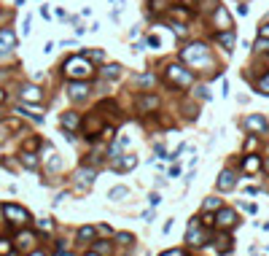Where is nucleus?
<instances>
[{"label":"nucleus","mask_w":269,"mask_h":256,"mask_svg":"<svg viewBox=\"0 0 269 256\" xmlns=\"http://www.w3.org/2000/svg\"><path fill=\"white\" fill-rule=\"evenodd\" d=\"M180 60L191 68H207L210 65V51H207V43H191L180 51Z\"/></svg>","instance_id":"f257e3e1"},{"label":"nucleus","mask_w":269,"mask_h":256,"mask_svg":"<svg viewBox=\"0 0 269 256\" xmlns=\"http://www.w3.org/2000/svg\"><path fill=\"white\" fill-rule=\"evenodd\" d=\"M91 62H89V57L84 54V57H70L68 62H65V70L62 73L68 76V78H73V81H87V78L91 76Z\"/></svg>","instance_id":"f03ea898"},{"label":"nucleus","mask_w":269,"mask_h":256,"mask_svg":"<svg viewBox=\"0 0 269 256\" xmlns=\"http://www.w3.org/2000/svg\"><path fill=\"white\" fill-rule=\"evenodd\" d=\"M165 76H167V81L175 84L178 89H186V87H191V84H194V73H191V70H186L183 65H167Z\"/></svg>","instance_id":"7ed1b4c3"},{"label":"nucleus","mask_w":269,"mask_h":256,"mask_svg":"<svg viewBox=\"0 0 269 256\" xmlns=\"http://www.w3.org/2000/svg\"><path fill=\"white\" fill-rule=\"evenodd\" d=\"M207 240V227L202 229V219H191L188 224V232H186V243L191 248H202V243Z\"/></svg>","instance_id":"20e7f679"},{"label":"nucleus","mask_w":269,"mask_h":256,"mask_svg":"<svg viewBox=\"0 0 269 256\" xmlns=\"http://www.w3.org/2000/svg\"><path fill=\"white\" fill-rule=\"evenodd\" d=\"M3 216L11 221V224H16V227H22V224H27V221H30V213L24 211L22 205H14V202H5V205H3Z\"/></svg>","instance_id":"39448f33"},{"label":"nucleus","mask_w":269,"mask_h":256,"mask_svg":"<svg viewBox=\"0 0 269 256\" xmlns=\"http://www.w3.org/2000/svg\"><path fill=\"white\" fill-rule=\"evenodd\" d=\"M240 221H237V213L232 211V208H218V216H215V227L218 229H232V227H237Z\"/></svg>","instance_id":"423d86ee"},{"label":"nucleus","mask_w":269,"mask_h":256,"mask_svg":"<svg viewBox=\"0 0 269 256\" xmlns=\"http://www.w3.org/2000/svg\"><path fill=\"white\" fill-rule=\"evenodd\" d=\"M213 27H215V32L218 30H232V16H229V11L224 8V5H215L213 8Z\"/></svg>","instance_id":"0eeeda50"},{"label":"nucleus","mask_w":269,"mask_h":256,"mask_svg":"<svg viewBox=\"0 0 269 256\" xmlns=\"http://www.w3.org/2000/svg\"><path fill=\"white\" fill-rule=\"evenodd\" d=\"M68 95H70V100H76V103L87 100L89 97V84L87 81H70L68 84Z\"/></svg>","instance_id":"6e6552de"},{"label":"nucleus","mask_w":269,"mask_h":256,"mask_svg":"<svg viewBox=\"0 0 269 256\" xmlns=\"http://www.w3.org/2000/svg\"><path fill=\"white\" fill-rule=\"evenodd\" d=\"M245 129H251V132H256V135H264L269 129V122L264 119V116L253 114V116H248V119H245Z\"/></svg>","instance_id":"1a4fd4ad"},{"label":"nucleus","mask_w":269,"mask_h":256,"mask_svg":"<svg viewBox=\"0 0 269 256\" xmlns=\"http://www.w3.org/2000/svg\"><path fill=\"white\" fill-rule=\"evenodd\" d=\"M94 175H97V170H94V167L84 165V167H78V170H76V183H81V189H89L91 183H94Z\"/></svg>","instance_id":"9d476101"},{"label":"nucleus","mask_w":269,"mask_h":256,"mask_svg":"<svg viewBox=\"0 0 269 256\" xmlns=\"http://www.w3.org/2000/svg\"><path fill=\"white\" fill-rule=\"evenodd\" d=\"M16 49V35L11 30H0V57L11 54Z\"/></svg>","instance_id":"9b49d317"},{"label":"nucleus","mask_w":269,"mask_h":256,"mask_svg":"<svg viewBox=\"0 0 269 256\" xmlns=\"http://www.w3.org/2000/svg\"><path fill=\"white\" fill-rule=\"evenodd\" d=\"M215 41L221 43V49H224L226 54H232L234 41H237V38H234V30H218V32H215Z\"/></svg>","instance_id":"f8f14e48"},{"label":"nucleus","mask_w":269,"mask_h":256,"mask_svg":"<svg viewBox=\"0 0 269 256\" xmlns=\"http://www.w3.org/2000/svg\"><path fill=\"white\" fill-rule=\"evenodd\" d=\"M19 95H22V100H27V103H41L43 100V92L38 89L35 84H24Z\"/></svg>","instance_id":"ddd939ff"},{"label":"nucleus","mask_w":269,"mask_h":256,"mask_svg":"<svg viewBox=\"0 0 269 256\" xmlns=\"http://www.w3.org/2000/svg\"><path fill=\"white\" fill-rule=\"evenodd\" d=\"M215 186H218L221 192H232V189L237 186V178H234L232 170H224V173L218 175V183H215Z\"/></svg>","instance_id":"4468645a"},{"label":"nucleus","mask_w":269,"mask_h":256,"mask_svg":"<svg viewBox=\"0 0 269 256\" xmlns=\"http://www.w3.org/2000/svg\"><path fill=\"white\" fill-rule=\"evenodd\" d=\"M81 127V116L73 114V111H68V114H62V129L65 132H73V129Z\"/></svg>","instance_id":"2eb2a0df"},{"label":"nucleus","mask_w":269,"mask_h":256,"mask_svg":"<svg viewBox=\"0 0 269 256\" xmlns=\"http://www.w3.org/2000/svg\"><path fill=\"white\" fill-rule=\"evenodd\" d=\"M137 108H140L143 114H151V111L159 108V97H156V95H146V97H140V100H137Z\"/></svg>","instance_id":"dca6fc26"},{"label":"nucleus","mask_w":269,"mask_h":256,"mask_svg":"<svg viewBox=\"0 0 269 256\" xmlns=\"http://www.w3.org/2000/svg\"><path fill=\"white\" fill-rule=\"evenodd\" d=\"M32 243H35V235H32V232H19L16 235V248H19V251H30Z\"/></svg>","instance_id":"f3484780"},{"label":"nucleus","mask_w":269,"mask_h":256,"mask_svg":"<svg viewBox=\"0 0 269 256\" xmlns=\"http://www.w3.org/2000/svg\"><path fill=\"white\" fill-rule=\"evenodd\" d=\"M102 78H108V81H116V78L121 76V65H105V68L100 70Z\"/></svg>","instance_id":"a211bd4d"},{"label":"nucleus","mask_w":269,"mask_h":256,"mask_svg":"<svg viewBox=\"0 0 269 256\" xmlns=\"http://www.w3.org/2000/svg\"><path fill=\"white\" fill-rule=\"evenodd\" d=\"M108 197H110L113 202H121V200H127V197H129V189H127V186H113V189L108 192Z\"/></svg>","instance_id":"6ab92c4d"},{"label":"nucleus","mask_w":269,"mask_h":256,"mask_svg":"<svg viewBox=\"0 0 269 256\" xmlns=\"http://www.w3.org/2000/svg\"><path fill=\"white\" fill-rule=\"evenodd\" d=\"M259 167H261L259 156H245V159H242V170H245V173H256Z\"/></svg>","instance_id":"aec40b11"},{"label":"nucleus","mask_w":269,"mask_h":256,"mask_svg":"<svg viewBox=\"0 0 269 256\" xmlns=\"http://www.w3.org/2000/svg\"><path fill=\"white\" fill-rule=\"evenodd\" d=\"M16 114H24V116H30V119H35V122H43L41 108H24V106H19V108H16Z\"/></svg>","instance_id":"412c9836"},{"label":"nucleus","mask_w":269,"mask_h":256,"mask_svg":"<svg viewBox=\"0 0 269 256\" xmlns=\"http://www.w3.org/2000/svg\"><path fill=\"white\" fill-rule=\"evenodd\" d=\"M94 235H97V229H94V227H81V229H78V240H81V243L94 240Z\"/></svg>","instance_id":"4be33fe9"},{"label":"nucleus","mask_w":269,"mask_h":256,"mask_svg":"<svg viewBox=\"0 0 269 256\" xmlns=\"http://www.w3.org/2000/svg\"><path fill=\"white\" fill-rule=\"evenodd\" d=\"M135 165H137V156L127 154V156H124V162H116V170H119V173H121V170H132Z\"/></svg>","instance_id":"5701e85b"},{"label":"nucleus","mask_w":269,"mask_h":256,"mask_svg":"<svg viewBox=\"0 0 269 256\" xmlns=\"http://www.w3.org/2000/svg\"><path fill=\"white\" fill-rule=\"evenodd\" d=\"M22 165L27 167V170H35L38 167V156L30 154V151H24V154H22Z\"/></svg>","instance_id":"b1692460"},{"label":"nucleus","mask_w":269,"mask_h":256,"mask_svg":"<svg viewBox=\"0 0 269 256\" xmlns=\"http://www.w3.org/2000/svg\"><path fill=\"white\" fill-rule=\"evenodd\" d=\"M253 51H259V54H264V51H269V38H267V35H261L259 41L253 43Z\"/></svg>","instance_id":"393cba45"},{"label":"nucleus","mask_w":269,"mask_h":256,"mask_svg":"<svg viewBox=\"0 0 269 256\" xmlns=\"http://www.w3.org/2000/svg\"><path fill=\"white\" fill-rule=\"evenodd\" d=\"M89 254L91 256H94V254H110V246H108V243H102V240H97V246H91Z\"/></svg>","instance_id":"a878e982"},{"label":"nucleus","mask_w":269,"mask_h":256,"mask_svg":"<svg viewBox=\"0 0 269 256\" xmlns=\"http://www.w3.org/2000/svg\"><path fill=\"white\" fill-rule=\"evenodd\" d=\"M256 89H259L261 95H269V73H267V76H261L259 81H256Z\"/></svg>","instance_id":"bb28decb"},{"label":"nucleus","mask_w":269,"mask_h":256,"mask_svg":"<svg viewBox=\"0 0 269 256\" xmlns=\"http://www.w3.org/2000/svg\"><path fill=\"white\" fill-rule=\"evenodd\" d=\"M167 16H170V19H180V22H186V19H188V11H180V8H170V11H167Z\"/></svg>","instance_id":"cd10ccee"},{"label":"nucleus","mask_w":269,"mask_h":256,"mask_svg":"<svg viewBox=\"0 0 269 256\" xmlns=\"http://www.w3.org/2000/svg\"><path fill=\"white\" fill-rule=\"evenodd\" d=\"M202 208H205V211H218V208H221V200H218V197H207Z\"/></svg>","instance_id":"c85d7f7f"},{"label":"nucleus","mask_w":269,"mask_h":256,"mask_svg":"<svg viewBox=\"0 0 269 256\" xmlns=\"http://www.w3.org/2000/svg\"><path fill=\"white\" fill-rule=\"evenodd\" d=\"M196 97H199V100H213V95H210V89L207 87H199V89H196Z\"/></svg>","instance_id":"c756f323"},{"label":"nucleus","mask_w":269,"mask_h":256,"mask_svg":"<svg viewBox=\"0 0 269 256\" xmlns=\"http://www.w3.org/2000/svg\"><path fill=\"white\" fill-rule=\"evenodd\" d=\"M11 251H14V246H11V240L0 238V254H11Z\"/></svg>","instance_id":"7c9ffc66"},{"label":"nucleus","mask_w":269,"mask_h":256,"mask_svg":"<svg viewBox=\"0 0 269 256\" xmlns=\"http://www.w3.org/2000/svg\"><path fill=\"white\" fill-rule=\"evenodd\" d=\"M38 229H41V232H51V229H54V224H51L49 219H41V221H38Z\"/></svg>","instance_id":"2f4dec72"},{"label":"nucleus","mask_w":269,"mask_h":256,"mask_svg":"<svg viewBox=\"0 0 269 256\" xmlns=\"http://www.w3.org/2000/svg\"><path fill=\"white\" fill-rule=\"evenodd\" d=\"M87 57H89V60H94V62H102L105 60L102 51H87Z\"/></svg>","instance_id":"473e14b6"},{"label":"nucleus","mask_w":269,"mask_h":256,"mask_svg":"<svg viewBox=\"0 0 269 256\" xmlns=\"http://www.w3.org/2000/svg\"><path fill=\"white\" fill-rule=\"evenodd\" d=\"M116 240H119V243H132L135 238H132L129 232H119V235H116Z\"/></svg>","instance_id":"72a5a7b5"},{"label":"nucleus","mask_w":269,"mask_h":256,"mask_svg":"<svg viewBox=\"0 0 269 256\" xmlns=\"http://www.w3.org/2000/svg\"><path fill=\"white\" fill-rule=\"evenodd\" d=\"M38 148V137H30V140H24V151H32Z\"/></svg>","instance_id":"f704fd0d"},{"label":"nucleus","mask_w":269,"mask_h":256,"mask_svg":"<svg viewBox=\"0 0 269 256\" xmlns=\"http://www.w3.org/2000/svg\"><path fill=\"white\" fill-rule=\"evenodd\" d=\"M256 146H259V140H256V137H248V140H245V151H253Z\"/></svg>","instance_id":"c9c22d12"},{"label":"nucleus","mask_w":269,"mask_h":256,"mask_svg":"<svg viewBox=\"0 0 269 256\" xmlns=\"http://www.w3.org/2000/svg\"><path fill=\"white\" fill-rule=\"evenodd\" d=\"M173 30H175V35H178V38L186 35V27H183V24H173Z\"/></svg>","instance_id":"e433bc0d"},{"label":"nucleus","mask_w":269,"mask_h":256,"mask_svg":"<svg viewBox=\"0 0 269 256\" xmlns=\"http://www.w3.org/2000/svg\"><path fill=\"white\" fill-rule=\"evenodd\" d=\"M49 170H60V159H57V156H51V159H49Z\"/></svg>","instance_id":"4c0bfd02"},{"label":"nucleus","mask_w":269,"mask_h":256,"mask_svg":"<svg viewBox=\"0 0 269 256\" xmlns=\"http://www.w3.org/2000/svg\"><path fill=\"white\" fill-rule=\"evenodd\" d=\"M97 232H100V235H105V238H108V235H110V227H105V224H102V227H97Z\"/></svg>","instance_id":"58836bf2"},{"label":"nucleus","mask_w":269,"mask_h":256,"mask_svg":"<svg viewBox=\"0 0 269 256\" xmlns=\"http://www.w3.org/2000/svg\"><path fill=\"white\" fill-rule=\"evenodd\" d=\"M102 137H105V140H110V137H113V127H105V135Z\"/></svg>","instance_id":"ea45409f"},{"label":"nucleus","mask_w":269,"mask_h":256,"mask_svg":"<svg viewBox=\"0 0 269 256\" xmlns=\"http://www.w3.org/2000/svg\"><path fill=\"white\" fill-rule=\"evenodd\" d=\"M242 208H245L248 213H256V205H253V202H245V205H242Z\"/></svg>","instance_id":"a19ab883"},{"label":"nucleus","mask_w":269,"mask_h":256,"mask_svg":"<svg viewBox=\"0 0 269 256\" xmlns=\"http://www.w3.org/2000/svg\"><path fill=\"white\" fill-rule=\"evenodd\" d=\"M261 35H267V38H269V24H264V27H261Z\"/></svg>","instance_id":"79ce46f5"},{"label":"nucleus","mask_w":269,"mask_h":256,"mask_svg":"<svg viewBox=\"0 0 269 256\" xmlns=\"http://www.w3.org/2000/svg\"><path fill=\"white\" fill-rule=\"evenodd\" d=\"M0 103H5V92L3 89H0Z\"/></svg>","instance_id":"37998d69"},{"label":"nucleus","mask_w":269,"mask_h":256,"mask_svg":"<svg viewBox=\"0 0 269 256\" xmlns=\"http://www.w3.org/2000/svg\"><path fill=\"white\" fill-rule=\"evenodd\" d=\"M264 167H267V170H269V159H267V165H264Z\"/></svg>","instance_id":"c03bdc74"}]
</instances>
